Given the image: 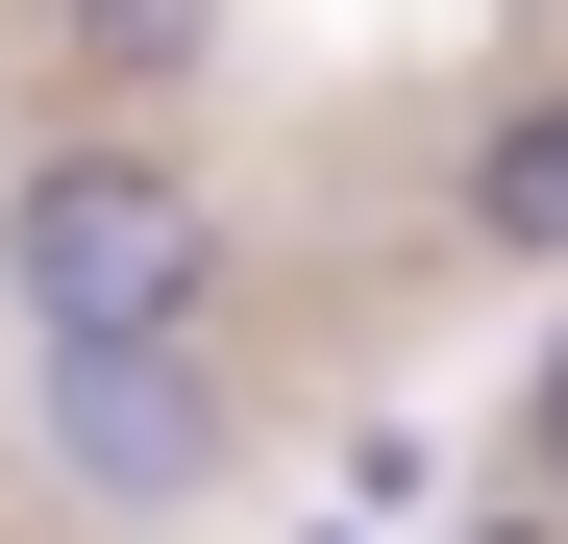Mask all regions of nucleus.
Listing matches in <instances>:
<instances>
[{
    "label": "nucleus",
    "instance_id": "1",
    "mask_svg": "<svg viewBox=\"0 0 568 544\" xmlns=\"http://www.w3.org/2000/svg\"><path fill=\"white\" fill-rule=\"evenodd\" d=\"M0 298H26V346H199L223 322V199L149 124H74V149L0 173Z\"/></svg>",
    "mask_w": 568,
    "mask_h": 544
},
{
    "label": "nucleus",
    "instance_id": "2",
    "mask_svg": "<svg viewBox=\"0 0 568 544\" xmlns=\"http://www.w3.org/2000/svg\"><path fill=\"white\" fill-rule=\"evenodd\" d=\"M26 372H50V471L100 520L223 495V372H199V346H26Z\"/></svg>",
    "mask_w": 568,
    "mask_h": 544
},
{
    "label": "nucleus",
    "instance_id": "3",
    "mask_svg": "<svg viewBox=\"0 0 568 544\" xmlns=\"http://www.w3.org/2000/svg\"><path fill=\"white\" fill-rule=\"evenodd\" d=\"M469 248H519V272H568V74L469 149Z\"/></svg>",
    "mask_w": 568,
    "mask_h": 544
},
{
    "label": "nucleus",
    "instance_id": "4",
    "mask_svg": "<svg viewBox=\"0 0 568 544\" xmlns=\"http://www.w3.org/2000/svg\"><path fill=\"white\" fill-rule=\"evenodd\" d=\"M50 50L100 74V100H173V74L223 50V0H50Z\"/></svg>",
    "mask_w": 568,
    "mask_h": 544
},
{
    "label": "nucleus",
    "instance_id": "5",
    "mask_svg": "<svg viewBox=\"0 0 568 544\" xmlns=\"http://www.w3.org/2000/svg\"><path fill=\"white\" fill-rule=\"evenodd\" d=\"M519 445H544V495H568V322H544V372H519Z\"/></svg>",
    "mask_w": 568,
    "mask_h": 544
},
{
    "label": "nucleus",
    "instance_id": "6",
    "mask_svg": "<svg viewBox=\"0 0 568 544\" xmlns=\"http://www.w3.org/2000/svg\"><path fill=\"white\" fill-rule=\"evenodd\" d=\"M495 544H544V520H495Z\"/></svg>",
    "mask_w": 568,
    "mask_h": 544
}]
</instances>
